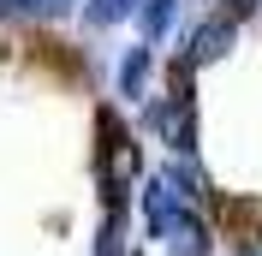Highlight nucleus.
I'll return each mask as SVG.
<instances>
[{
    "label": "nucleus",
    "mask_w": 262,
    "mask_h": 256,
    "mask_svg": "<svg viewBox=\"0 0 262 256\" xmlns=\"http://www.w3.org/2000/svg\"><path fill=\"white\" fill-rule=\"evenodd\" d=\"M90 167H96L101 215H107V208H125L131 203V185L143 179V143H137V131H131L114 108L96 113V149H90Z\"/></svg>",
    "instance_id": "f257e3e1"
},
{
    "label": "nucleus",
    "mask_w": 262,
    "mask_h": 256,
    "mask_svg": "<svg viewBox=\"0 0 262 256\" xmlns=\"http://www.w3.org/2000/svg\"><path fill=\"white\" fill-rule=\"evenodd\" d=\"M143 131L161 137L167 155H191L196 149V108H191V72L185 66H173L167 96H143Z\"/></svg>",
    "instance_id": "f03ea898"
},
{
    "label": "nucleus",
    "mask_w": 262,
    "mask_h": 256,
    "mask_svg": "<svg viewBox=\"0 0 262 256\" xmlns=\"http://www.w3.org/2000/svg\"><path fill=\"white\" fill-rule=\"evenodd\" d=\"M232 42H238V24H232L227 12H214V18H203L191 36H185V54H179V66L185 72H203V66H221L232 54Z\"/></svg>",
    "instance_id": "7ed1b4c3"
},
{
    "label": "nucleus",
    "mask_w": 262,
    "mask_h": 256,
    "mask_svg": "<svg viewBox=\"0 0 262 256\" xmlns=\"http://www.w3.org/2000/svg\"><path fill=\"white\" fill-rule=\"evenodd\" d=\"M155 244H161L167 256H214V232H209V221H203L196 208H179V215L161 226Z\"/></svg>",
    "instance_id": "20e7f679"
},
{
    "label": "nucleus",
    "mask_w": 262,
    "mask_h": 256,
    "mask_svg": "<svg viewBox=\"0 0 262 256\" xmlns=\"http://www.w3.org/2000/svg\"><path fill=\"white\" fill-rule=\"evenodd\" d=\"M149 78H155V48L137 42V48H125L119 66H114V96L119 101H143L149 96Z\"/></svg>",
    "instance_id": "39448f33"
},
{
    "label": "nucleus",
    "mask_w": 262,
    "mask_h": 256,
    "mask_svg": "<svg viewBox=\"0 0 262 256\" xmlns=\"http://www.w3.org/2000/svg\"><path fill=\"white\" fill-rule=\"evenodd\" d=\"M137 208H143V232H149V239H161V226L173 221V215H179L185 203H179L173 191H167V185H161L155 173H149V179H143V191H137Z\"/></svg>",
    "instance_id": "423d86ee"
},
{
    "label": "nucleus",
    "mask_w": 262,
    "mask_h": 256,
    "mask_svg": "<svg viewBox=\"0 0 262 256\" xmlns=\"http://www.w3.org/2000/svg\"><path fill=\"white\" fill-rule=\"evenodd\" d=\"M173 18H179V0H137V30H143L149 48H155V42H167Z\"/></svg>",
    "instance_id": "0eeeda50"
},
{
    "label": "nucleus",
    "mask_w": 262,
    "mask_h": 256,
    "mask_svg": "<svg viewBox=\"0 0 262 256\" xmlns=\"http://www.w3.org/2000/svg\"><path fill=\"white\" fill-rule=\"evenodd\" d=\"M90 256H131V232H125V208H107L96 226V244Z\"/></svg>",
    "instance_id": "6e6552de"
},
{
    "label": "nucleus",
    "mask_w": 262,
    "mask_h": 256,
    "mask_svg": "<svg viewBox=\"0 0 262 256\" xmlns=\"http://www.w3.org/2000/svg\"><path fill=\"white\" fill-rule=\"evenodd\" d=\"M78 12H83V24H90V30H114V24L137 18V0H83Z\"/></svg>",
    "instance_id": "1a4fd4ad"
},
{
    "label": "nucleus",
    "mask_w": 262,
    "mask_h": 256,
    "mask_svg": "<svg viewBox=\"0 0 262 256\" xmlns=\"http://www.w3.org/2000/svg\"><path fill=\"white\" fill-rule=\"evenodd\" d=\"M256 6H262V0H214V12H227L232 24H238V18H250Z\"/></svg>",
    "instance_id": "9d476101"
},
{
    "label": "nucleus",
    "mask_w": 262,
    "mask_h": 256,
    "mask_svg": "<svg viewBox=\"0 0 262 256\" xmlns=\"http://www.w3.org/2000/svg\"><path fill=\"white\" fill-rule=\"evenodd\" d=\"M0 60H6V36H0Z\"/></svg>",
    "instance_id": "9b49d317"
},
{
    "label": "nucleus",
    "mask_w": 262,
    "mask_h": 256,
    "mask_svg": "<svg viewBox=\"0 0 262 256\" xmlns=\"http://www.w3.org/2000/svg\"><path fill=\"white\" fill-rule=\"evenodd\" d=\"M238 256H262V250H238Z\"/></svg>",
    "instance_id": "f8f14e48"
}]
</instances>
